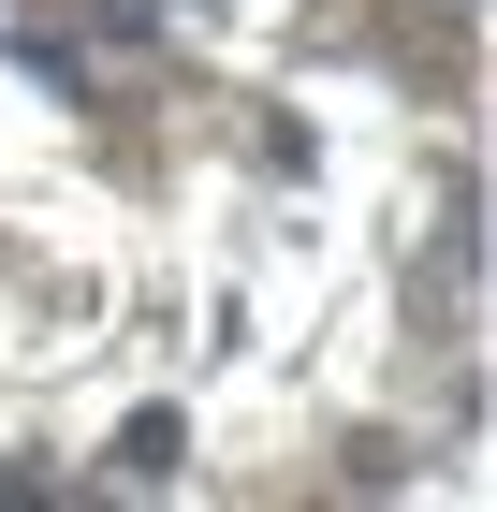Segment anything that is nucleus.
Instances as JSON below:
<instances>
[{"label": "nucleus", "mask_w": 497, "mask_h": 512, "mask_svg": "<svg viewBox=\"0 0 497 512\" xmlns=\"http://www.w3.org/2000/svg\"><path fill=\"white\" fill-rule=\"evenodd\" d=\"M117 469H132V483H161V469H176V410H147V425L117 439Z\"/></svg>", "instance_id": "f257e3e1"}]
</instances>
